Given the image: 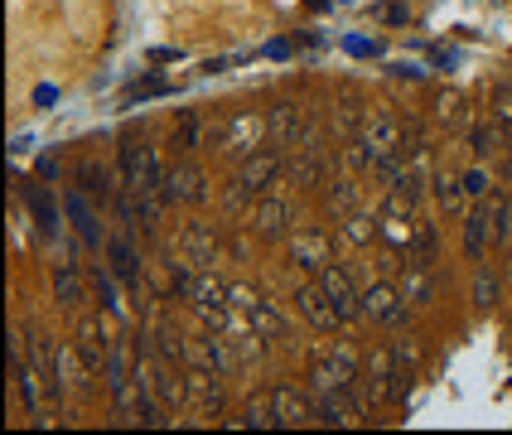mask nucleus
Here are the masks:
<instances>
[{
  "instance_id": "f257e3e1",
  "label": "nucleus",
  "mask_w": 512,
  "mask_h": 435,
  "mask_svg": "<svg viewBox=\"0 0 512 435\" xmlns=\"http://www.w3.org/2000/svg\"><path fill=\"white\" fill-rule=\"evenodd\" d=\"M281 174H285V150H276V145H271V150H256V155H247V160L237 165V179H232L223 208H228V213H242L256 194L276 189V179H281Z\"/></svg>"
},
{
  "instance_id": "f03ea898",
  "label": "nucleus",
  "mask_w": 512,
  "mask_h": 435,
  "mask_svg": "<svg viewBox=\"0 0 512 435\" xmlns=\"http://www.w3.org/2000/svg\"><path fill=\"white\" fill-rule=\"evenodd\" d=\"M358 373H363V353L348 344V339H339V344L329 348L324 358H314V363H310L314 397H324V392H348V387L358 382Z\"/></svg>"
},
{
  "instance_id": "7ed1b4c3",
  "label": "nucleus",
  "mask_w": 512,
  "mask_h": 435,
  "mask_svg": "<svg viewBox=\"0 0 512 435\" xmlns=\"http://www.w3.org/2000/svg\"><path fill=\"white\" fill-rule=\"evenodd\" d=\"M358 145H363V155H368V165H387V160H397L401 155V121L387 107H377V112L363 116V131H358Z\"/></svg>"
},
{
  "instance_id": "20e7f679",
  "label": "nucleus",
  "mask_w": 512,
  "mask_h": 435,
  "mask_svg": "<svg viewBox=\"0 0 512 435\" xmlns=\"http://www.w3.org/2000/svg\"><path fill=\"white\" fill-rule=\"evenodd\" d=\"M189 305H194V315H199L208 329H228L232 286L228 281H218V271L208 266V271H199V281H194V290H189Z\"/></svg>"
},
{
  "instance_id": "39448f33",
  "label": "nucleus",
  "mask_w": 512,
  "mask_h": 435,
  "mask_svg": "<svg viewBox=\"0 0 512 435\" xmlns=\"http://www.w3.org/2000/svg\"><path fill=\"white\" fill-rule=\"evenodd\" d=\"M368 397L358 387L348 392H324L314 397V426H334V431H348V426H368Z\"/></svg>"
},
{
  "instance_id": "423d86ee",
  "label": "nucleus",
  "mask_w": 512,
  "mask_h": 435,
  "mask_svg": "<svg viewBox=\"0 0 512 435\" xmlns=\"http://www.w3.org/2000/svg\"><path fill=\"white\" fill-rule=\"evenodd\" d=\"M261 141H271V126H266V116L256 112H237L223 121V136H218V150L228 155V160H247V155H256L261 150Z\"/></svg>"
},
{
  "instance_id": "0eeeda50",
  "label": "nucleus",
  "mask_w": 512,
  "mask_h": 435,
  "mask_svg": "<svg viewBox=\"0 0 512 435\" xmlns=\"http://www.w3.org/2000/svg\"><path fill=\"white\" fill-rule=\"evenodd\" d=\"M358 392L368 397V406H392L397 402V358H392V348H372L368 358H363Z\"/></svg>"
},
{
  "instance_id": "6e6552de",
  "label": "nucleus",
  "mask_w": 512,
  "mask_h": 435,
  "mask_svg": "<svg viewBox=\"0 0 512 435\" xmlns=\"http://www.w3.org/2000/svg\"><path fill=\"white\" fill-rule=\"evenodd\" d=\"M285 257L295 261L300 271L319 276L324 266H334V237H329L324 228H295L290 232V242H285Z\"/></svg>"
},
{
  "instance_id": "1a4fd4ad",
  "label": "nucleus",
  "mask_w": 512,
  "mask_h": 435,
  "mask_svg": "<svg viewBox=\"0 0 512 435\" xmlns=\"http://www.w3.org/2000/svg\"><path fill=\"white\" fill-rule=\"evenodd\" d=\"M290 218H295V199L285 189H266V194H256L252 213H247V228L256 237H281Z\"/></svg>"
},
{
  "instance_id": "9d476101",
  "label": "nucleus",
  "mask_w": 512,
  "mask_h": 435,
  "mask_svg": "<svg viewBox=\"0 0 512 435\" xmlns=\"http://www.w3.org/2000/svg\"><path fill=\"white\" fill-rule=\"evenodd\" d=\"M223 373L213 368H189V397H184V411L194 421H218L223 416Z\"/></svg>"
},
{
  "instance_id": "9b49d317",
  "label": "nucleus",
  "mask_w": 512,
  "mask_h": 435,
  "mask_svg": "<svg viewBox=\"0 0 512 435\" xmlns=\"http://www.w3.org/2000/svg\"><path fill=\"white\" fill-rule=\"evenodd\" d=\"M73 344H78V353L87 358V368H92V373H102V368H107V358H112L116 334L107 329V319L102 315H78V324H73Z\"/></svg>"
},
{
  "instance_id": "f8f14e48",
  "label": "nucleus",
  "mask_w": 512,
  "mask_h": 435,
  "mask_svg": "<svg viewBox=\"0 0 512 435\" xmlns=\"http://www.w3.org/2000/svg\"><path fill=\"white\" fill-rule=\"evenodd\" d=\"M358 310H363L372 324H401V319H406V300H401L397 286L372 281V286L358 290Z\"/></svg>"
},
{
  "instance_id": "ddd939ff",
  "label": "nucleus",
  "mask_w": 512,
  "mask_h": 435,
  "mask_svg": "<svg viewBox=\"0 0 512 435\" xmlns=\"http://www.w3.org/2000/svg\"><path fill=\"white\" fill-rule=\"evenodd\" d=\"M271 406H276V426L281 431H300V426H314V402L300 392V387H271Z\"/></svg>"
},
{
  "instance_id": "4468645a",
  "label": "nucleus",
  "mask_w": 512,
  "mask_h": 435,
  "mask_svg": "<svg viewBox=\"0 0 512 435\" xmlns=\"http://www.w3.org/2000/svg\"><path fill=\"white\" fill-rule=\"evenodd\" d=\"M203 199H208V174L194 160H179L165 174V203H203Z\"/></svg>"
},
{
  "instance_id": "2eb2a0df",
  "label": "nucleus",
  "mask_w": 512,
  "mask_h": 435,
  "mask_svg": "<svg viewBox=\"0 0 512 435\" xmlns=\"http://www.w3.org/2000/svg\"><path fill=\"white\" fill-rule=\"evenodd\" d=\"M266 126H271V145L276 150H300V141H305V112L295 107V102H276L271 107V116H266Z\"/></svg>"
},
{
  "instance_id": "dca6fc26",
  "label": "nucleus",
  "mask_w": 512,
  "mask_h": 435,
  "mask_svg": "<svg viewBox=\"0 0 512 435\" xmlns=\"http://www.w3.org/2000/svg\"><path fill=\"white\" fill-rule=\"evenodd\" d=\"M295 310H300V315L310 319L314 329H324V334H329V329H339V324H343L339 310L329 305V295H324V286H319V281H305V286L295 290Z\"/></svg>"
},
{
  "instance_id": "f3484780",
  "label": "nucleus",
  "mask_w": 512,
  "mask_h": 435,
  "mask_svg": "<svg viewBox=\"0 0 512 435\" xmlns=\"http://www.w3.org/2000/svg\"><path fill=\"white\" fill-rule=\"evenodd\" d=\"M314 281L324 286V295H329V305L339 310L343 324H348L353 315H363V310H358V290H353V281H348V271H343V266H324Z\"/></svg>"
},
{
  "instance_id": "a211bd4d",
  "label": "nucleus",
  "mask_w": 512,
  "mask_h": 435,
  "mask_svg": "<svg viewBox=\"0 0 512 435\" xmlns=\"http://www.w3.org/2000/svg\"><path fill=\"white\" fill-rule=\"evenodd\" d=\"M218 252H223L218 247V232L208 228V223H189V228L179 232V257H189L199 271H208L218 261Z\"/></svg>"
},
{
  "instance_id": "6ab92c4d",
  "label": "nucleus",
  "mask_w": 512,
  "mask_h": 435,
  "mask_svg": "<svg viewBox=\"0 0 512 435\" xmlns=\"http://www.w3.org/2000/svg\"><path fill=\"white\" fill-rule=\"evenodd\" d=\"M324 170H329L324 145H300V150H290V165H285V174H290V184H295V189H310V184H319V179H324Z\"/></svg>"
},
{
  "instance_id": "aec40b11",
  "label": "nucleus",
  "mask_w": 512,
  "mask_h": 435,
  "mask_svg": "<svg viewBox=\"0 0 512 435\" xmlns=\"http://www.w3.org/2000/svg\"><path fill=\"white\" fill-rule=\"evenodd\" d=\"M397 290H401V300H406V310H411V305H430V300H435V276H430L426 261H411L397 276Z\"/></svg>"
},
{
  "instance_id": "412c9836",
  "label": "nucleus",
  "mask_w": 512,
  "mask_h": 435,
  "mask_svg": "<svg viewBox=\"0 0 512 435\" xmlns=\"http://www.w3.org/2000/svg\"><path fill=\"white\" fill-rule=\"evenodd\" d=\"M247 319H252V329L266 339V344H271V339H285V329H290V319H285L266 295H256V305L247 310Z\"/></svg>"
},
{
  "instance_id": "4be33fe9",
  "label": "nucleus",
  "mask_w": 512,
  "mask_h": 435,
  "mask_svg": "<svg viewBox=\"0 0 512 435\" xmlns=\"http://www.w3.org/2000/svg\"><path fill=\"white\" fill-rule=\"evenodd\" d=\"M145 339H150L145 348H150L155 358H165V363H179V368H189V363H184V334H179L174 324H155V329H150Z\"/></svg>"
},
{
  "instance_id": "5701e85b",
  "label": "nucleus",
  "mask_w": 512,
  "mask_h": 435,
  "mask_svg": "<svg viewBox=\"0 0 512 435\" xmlns=\"http://www.w3.org/2000/svg\"><path fill=\"white\" fill-rule=\"evenodd\" d=\"M488 242H493V223H488V213L479 208V213H469V218H464V257L479 266L484 252H488Z\"/></svg>"
},
{
  "instance_id": "b1692460",
  "label": "nucleus",
  "mask_w": 512,
  "mask_h": 435,
  "mask_svg": "<svg viewBox=\"0 0 512 435\" xmlns=\"http://www.w3.org/2000/svg\"><path fill=\"white\" fill-rule=\"evenodd\" d=\"M78 189H83L87 199H97V203H112V170L107 165H78Z\"/></svg>"
},
{
  "instance_id": "393cba45",
  "label": "nucleus",
  "mask_w": 512,
  "mask_h": 435,
  "mask_svg": "<svg viewBox=\"0 0 512 435\" xmlns=\"http://www.w3.org/2000/svg\"><path fill=\"white\" fill-rule=\"evenodd\" d=\"M54 295L63 310H78V305H83V281H78V266L68 257H63V266L54 271Z\"/></svg>"
},
{
  "instance_id": "a878e982",
  "label": "nucleus",
  "mask_w": 512,
  "mask_h": 435,
  "mask_svg": "<svg viewBox=\"0 0 512 435\" xmlns=\"http://www.w3.org/2000/svg\"><path fill=\"white\" fill-rule=\"evenodd\" d=\"M406 247H411V261H435L440 257V237H435V223H430V218H416V223H411V242H406Z\"/></svg>"
},
{
  "instance_id": "bb28decb",
  "label": "nucleus",
  "mask_w": 512,
  "mask_h": 435,
  "mask_svg": "<svg viewBox=\"0 0 512 435\" xmlns=\"http://www.w3.org/2000/svg\"><path fill=\"white\" fill-rule=\"evenodd\" d=\"M223 426H256V431H271V426H276V406H271V397H252V402L242 406V416H228Z\"/></svg>"
},
{
  "instance_id": "cd10ccee",
  "label": "nucleus",
  "mask_w": 512,
  "mask_h": 435,
  "mask_svg": "<svg viewBox=\"0 0 512 435\" xmlns=\"http://www.w3.org/2000/svg\"><path fill=\"white\" fill-rule=\"evenodd\" d=\"M392 358H397V402H406L411 387H416V344L401 339V344L392 348Z\"/></svg>"
},
{
  "instance_id": "c85d7f7f",
  "label": "nucleus",
  "mask_w": 512,
  "mask_h": 435,
  "mask_svg": "<svg viewBox=\"0 0 512 435\" xmlns=\"http://www.w3.org/2000/svg\"><path fill=\"white\" fill-rule=\"evenodd\" d=\"M484 213H488V223H493V242H512V199L508 194H488Z\"/></svg>"
},
{
  "instance_id": "c756f323",
  "label": "nucleus",
  "mask_w": 512,
  "mask_h": 435,
  "mask_svg": "<svg viewBox=\"0 0 512 435\" xmlns=\"http://www.w3.org/2000/svg\"><path fill=\"white\" fill-rule=\"evenodd\" d=\"M68 213L78 218V232H83L87 247H102V232H97V213L87 208V194L78 189V194H68Z\"/></svg>"
},
{
  "instance_id": "7c9ffc66",
  "label": "nucleus",
  "mask_w": 512,
  "mask_h": 435,
  "mask_svg": "<svg viewBox=\"0 0 512 435\" xmlns=\"http://www.w3.org/2000/svg\"><path fill=\"white\" fill-rule=\"evenodd\" d=\"M377 223H372L368 213H358V208H353V213H343V237H348V242H353V247H368L372 237H377Z\"/></svg>"
},
{
  "instance_id": "2f4dec72",
  "label": "nucleus",
  "mask_w": 512,
  "mask_h": 435,
  "mask_svg": "<svg viewBox=\"0 0 512 435\" xmlns=\"http://www.w3.org/2000/svg\"><path fill=\"white\" fill-rule=\"evenodd\" d=\"M435 194H440V208H445V213H464V194H469V189H464V179L440 174V179H435Z\"/></svg>"
},
{
  "instance_id": "473e14b6",
  "label": "nucleus",
  "mask_w": 512,
  "mask_h": 435,
  "mask_svg": "<svg viewBox=\"0 0 512 435\" xmlns=\"http://www.w3.org/2000/svg\"><path fill=\"white\" fill-rule=\"evenodd\" d=\"M474 305H479V310L498 305V276L488 271L484 261H479V271H474Z\"/></svg>"
},
{
  "instance_id": "72a5a7b5",
  "label": "nucleus",
  "mask_w": 512,
  "mask_h": 435,
  "mask_svg": "<svg viewBox=\"0 0 512 435\" xmlns=\"http://www.w3.org/2000/svg\"><path fill=\"white\" fill-rule=\"evenodd\" d=\"M329 203H334L339 213H353V208H358V184H353V179H334V184H329Z\"/></svg>"
},
{
  "instance_id": "f704fd0d",
  "label": "nucleus",
  "mask_w": 512,
  "mask_h": 435,
  "mask_svg": "<svg viewBox=\"0 0 512 435\" xmlns=\"http://www.w3.org/2000/svg\"><path fill=\"white\" fill-rule=\"evenodd\" d=\"M112 266H116V276H121V281H131V286H136V252H131L126 242H112Z\"/></svg>"
},
{
  "instance_id": "c9c22d12",
  "label": "nucleus",
  "mask_w": 512,
  "mask_h": 435,
  "mask_svg": "<svg viewBox=\"0 0 512 435\" xmlns=\"http://www.w3.org/2000/svg\"><path fill=\"white\" fill-rule=\"evenodd\" d=\"M29 199H34V213H39V223L54 232V203H49V194H44V189H29Z\"/></svg>"
},
{
  "instance_id": "e433bc0d",
  "label": "nucleus",
  "mask_w": 512,
  "mask_h": 435,
  "mask_svg": "<svg viewBox=\"0 0 512 435\" xmlns=\"http://www.w3.org/2000/svg\"><path fill=\"white\" fill-rule=\"evenodd\" d=\"M92 281H97V295H102V305H107V310H121V300H116V290H112V276H107L102 266H97V276H92Z\"/></svg>"
},
{
  "instance_id": "4c0bfd02",
  "label": "nucleus",
  "mask_w": 512,
  "mask_h": 435,
  "mask_svg": "<svg viewBox=\"0 0 512 435\" xmlns=\"http://www.w3.org/2000/svg\"><path fill=\"white\" fill-rule=\"evenodd\" d=\"M464 189H469L474 199H479V194H488V174L484 170H469V174H464Z\"/></svg>"
},
{
  "instance_id": "58836bf2",
  "label": "nucleus",
  "mask_w": 512,
  "mask_h": 435,
  "mask_svg": "<svg viewBox=\"0 0 512 435\" xmlns=\"http://www.w3.org/2000/svg\"><path fill=\"white\" fill-rule=\"evenodd\" d=\"M508 184H512V150H508Z\"/></svg>"
},
{
  "instance_id": "ea45409f",
  "label": "nucleus",
  "mask_w": 512,
  "mask_h": 435,
  "mask_svg": "<svg viewBox=\"0 0 512 435\" xmlns=\"http://www.w3.org/2000/svg\"><path fill=\"white\" fill-rule=\"evenodd\" d=\"M508 271H512V266H508Z\"/></svg>"
}]
</instances>
